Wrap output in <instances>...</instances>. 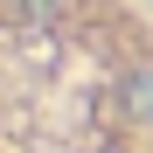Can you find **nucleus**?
<instances>
[{"instance_id": "1", "label": "nucleus", "mask_w": 153, "mask_h": 153, "mask_svg": "<svg viewBox=\"0 0 153 153\" xmlns=\"http://www.w3.org/2000/svg\"><path fill=\"white\" fill-rule=\"evenodd\" d=\"M0 153H153V28L132 0H0Z\"/></svg>"}]
</instances>
